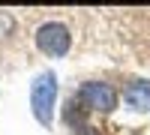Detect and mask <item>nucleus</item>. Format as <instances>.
I'll list each match as a JSON object with an SVG mask.
<instances>
[{
    "mask_svg": "<svg viewBox=\"0 0 150 135\" xmlns=\"http://www.w3.org/2000/svg\"><path fill=\"white\" fill-rule=\"evenodd\" d=\"M54 99H57V75H54V72L36 75L33 87H30V108H33V117L39 120L42 126H51Z\"/></svg>",
    "mask_w": 150,
    "mask_h": 135,
    "instance_id": "nucleus-1",
    "label": "nucleus"
},
{
    "mask_svg": "<svg viewBox=\"0 0 150 135\" xmlns=\"http://www.w3.org/2000/svg\"><path fill=\"white\" fill-rule=\"evenodd\" d=\"M87 111H90V105L81 99V93H75L72 99L66 102V108H63V123H66V126H72V129L87 126Z\"/></svg>",
    "mask_w": 150,
    "mask_h": 135,
    "instance_id": "nucleus-5",
    "label": "nucleus"
},
{
    "mask_svg": "<svg viewBox=\"0 0 150 135\" xmlns=\"http://www.w3.org/2000/svg\"><path fill=\"white\" fill-rule=\"evenodd\" d=\"M78 93H81V99L90 105V108H96V111H114V108H117V93H114L111 84L87 81V84H81Z\"/></svg>",
    "mask_w": 150,
    "mask_h": 135,
    "instance_id": "nucleus-3",
    "label": "nucleus"
},
{
    "mask_svg": "<svg viewBox=\"0 0 150 135\" xmlns=\"http://www.w3.org/2000/svg\"><path fill=\"white\" fill-rule=\"evenodd\" d=\"M36 45H39V51H45L48 57H63L72 48V33H69L66 24L48 21V24H42V27L36 30Z\"/></svg>",
    "mask_w": 150,
    "mask_h": 135,
    "instance_id": "nucleus-2",
    "label": "nucleus"
},
{
    "mask_svg": "<svg viewBox=\"0 0 150 135\" xmlns=\"http://www.w3.org/2000/svg\"><path fill=\"white\" fill-rule=\"evenodd\" d=\"M72 135H99V132H96L93 126H81V129H75Z\"/></svg>",
    "mask_w": 150,
    "mask_h": 135,
    "instance_id": "nucleus-6",
    "label": "nucleus"
},
{
    "mask_svg": "<svg viewBox=\"0 0 150 135\" xmlns=\"http://www.w3.org/2000/svg\"><path fill=\"white\" fill-rule=\"evenodd\" d=\"M129 108L135 111H150V81L147 78H135L126 84V93H123Z\"/></svg>",
    "mask_w": 150,
    "mask_h": 135,
    "instance_id": "nucleus-4",
    "label": "nucleus"
}]
</instances>
